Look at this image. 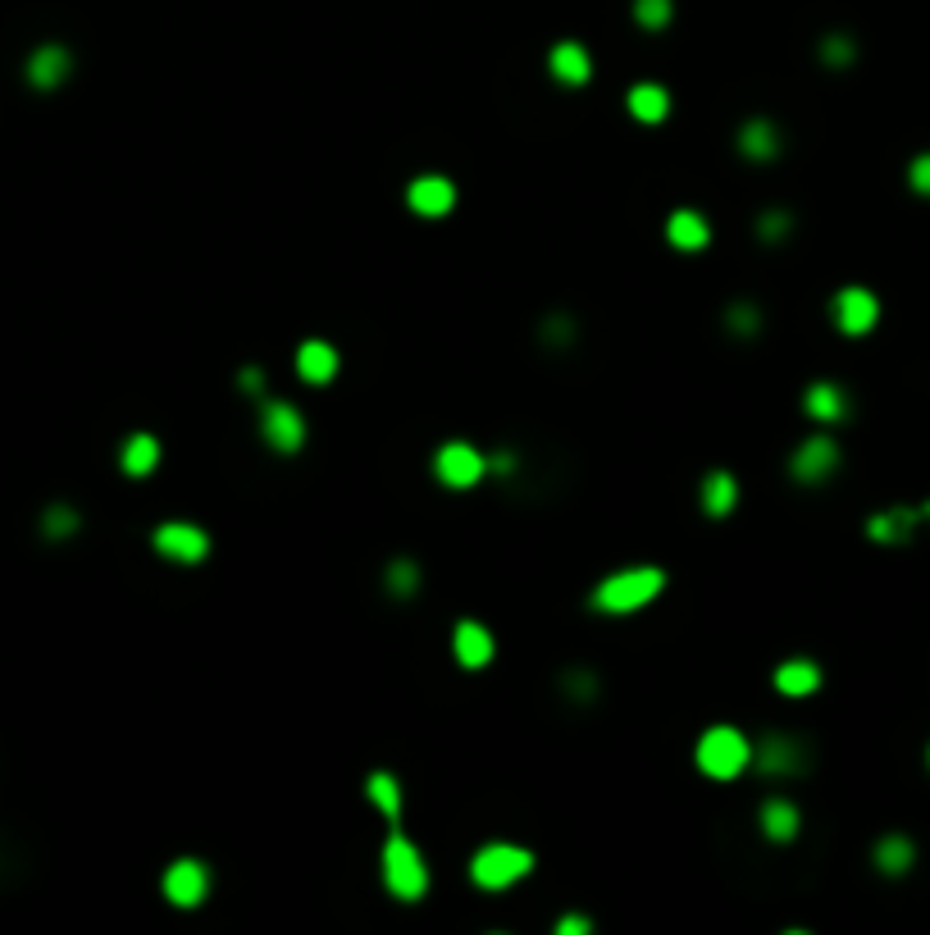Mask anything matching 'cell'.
Returning a JSON list of instances; mask_svg holds the SVG:
<instances>
[{
    "instance_id": "cell-32",
    "label": "cell",
    "mask_w": 930,
    "mask_h": 935,
    "mask_svg": "<svg viewBox=\"0 0 930 935\" xmlns=\"http://www.w3.org/2000/svg\"><path fill=\"white\" fill-rule=\"evenodd\" d=\"M790 233H794V215H790V210L775 206V210H766V215L757 219V238H762L766 247H780Z\"/></svg>"
},
{
    "instance_id": "cell-15",
    "label": "cell",
    "mask_w": 930,
    "mask_h": 935,
    "mask_svg": "<svg viewBox=\"0 0 930 935\" xmlns=\"http://www.w3.org/2000/svg\"><path fill=\"white\" fill-rule=\"evenodd\" d=\"M296 380L311 384V388H324L338 380V347L324 343V339H306L296 347Z\"/></svg>"
},
{
    "instance_id": "cell-29",
    "label": "cell",
    "mask_w": 930,
    "mask_h": 935,
    "mask_svg": "<svg viewBox=\"0 0 930 935\" xmlns=\"http://www.w3.org/2000/svg\"><path fill=\"white\" fill-rule=\"evenodd\" d=\"M384 589L393 593V598H416V589H420V567L411 557H397L393 567H388V575H384Z\"/></svg>"
},
{
    "instance_id": "cell-33",
    "label": "cell",
    "mask_w": 930,
    "mask_h": 935,
    "mask_svg": "<svg viewBox=\"0 0 930 935\" xmlns=\"http://www.w3.org/2000/svg\"><path fill=\"white\" fill-rule=\"evenodd\" d=\"M822 60H826L830 69H848L853 60H858V42H853V37H844V32H830L826 42H822Z\"/></svg>"
},
{
    "instance_id": "cell-24",
    "label": "cell",
    "mask_w": 930,
    "mask_h": 935,
    "mask_svg": "<svg viewBox=\"0 0 930 935\" xmlns=\"http://www.w3.org/2000/svg\"><path fill=\"white\" fill-rule=\"evenodd\" d=\"M119 466L124 475L142 479V475H151L160 466V438L156 434H128L124 438V453H119Z\"/></svg>"
},
{
    "instance_id": "cell-3",
    "label": "cell",
    "mask_w": 930,
    "mask_h": 935,
    "mask_svg": "<svg viewBox=\"0 0 930 935\" xmlns=\"http://www.w3.org/2000/svg\"><path fill=\"white\" fill-rule=\"evenodd\" d=\"M693 762L712 780H734L753 767V739L739 726H707L698 748H693Z\"/></svg>"
},
{
    "instance_id": "cell-23",
    "label": "cell",
    "mask_w": 930,
    "mask_h": 935,
    "mask_svg": "<svg viewBox=\"0 0 930 935\" xmlns=\"http://www.w3.org/2000/svg\"><path fill=\"white\" fill-rule=\"evenodd\" d=\"M775 689L785 694V698H807L822 689V666H816L812 657H790V662H780L775 666Z\"/></svg>"
},
{
    "instance_id": "cell-8",
    "label": "cell",
    "mask_w": 930,
    "mask_h": 935,
    "mask_svg": "<svg viewBox=\"0 0 930 935\" xmlns=\"http://www.w3.org/2000/svg\"><path fill=\"white\" fill-rule=\"evenodd\" d=\"M151 543L165 561H178V567H201L210 557V534L201 526H192V520H165L151 534Z\"/></svg>"
},
{
    "instance_id": "cell-35",
    "label": "cell",
    "mask_w": 930,
    "mask_h": 935,
    "mask_svg": "<svg viewBox=\"0 0 930 935\" xmlns=\"http://www.w3.org/2000/svg\"><path fill=\"white\" fill-rule=\"evenodd\" d=\"M566 694L571 698H598V676H593V671H571V676H566Z\"/></svg>"
},
{
    "instance_id": "cell-16",
    "label": "cell",
    "mask_w": 930,
    "mask_h": 935,
    "mask_svg": "<svg viewBox=\"0 0 930 935\" xmlns=\"http://www.w3.org/2000/svg\"><path fill=\"white\" fill-rule=\"evenodd\" d=\"M452 653L466 671H479V666H489L498 644H493V630L489 625H479V621H457L452 625Z\"/></svg>"
},
{
    "instance_id": "cell-6",
    "label": "cell",
    "mask_w": 930,
    "mask_h": 935,
    "mask_svg": "<svg viewBox=\"0 0 930 935\" xmlns=\"http://www.w3.org/2000/svg\"><path fill=\"white\" fill-rule=\"evenodd\" d=\"M260 434H265L270 453H279V457H296L306 447L302 411H296L292 402H283V397H265V402H260Z\"/></svg>"
},
{
    "instance_id": "cell-9",
    "label": "cell",
    "mask_w": 930,
    "mask_h": 935,
    "mask_svg": "<svg viewBox=\"0 0 930 935\" xmlns=\"http://www.w3.org/2000/svg\"><path fill=\"white\" fill-rule=\"evenodd\" d=\"M160 890L174 908H201L206 894H210V868L201 863V858H178V863L165 868Z\"/></svg>"
},
{
    "instance_id": "cell-19",
    "label": "cell",
    "mask_w": 930,
    "mask_h": 935,
    "mask_svg": "<svg viewBox=\"0 0 930 935\" xmlns=\"http://www.w3.org/2000/svg\"><path fill=\"white\" fill-rule=\"evenodd\" d=\"M757 827H762V835H766V840L790 844V840L798 835V827H803V812H798V803H794V799L771 794V799L762 803V812H757Z\"/></svg>"
},
{
    "instance_id": "cell-26",
    "label": "cell",
    "mask_w": 930,
    "mask_h": 935,
    "mask_svg": "<svg viewBox=\"0 0 930 935\" xmlns=\"http://www.w3.org/2000/svg\"><path fill=\"white\" fill-rule=\"evenodd\" d=\"M365 794H369V803L384 812L388 827H401V785H397L393 771H369L365 776Z\"/></svg>"
},
{
    "instance_id": "cell-5",
    "label": "cell",
    "mask_w": 930,
    "mask_h": 935,
    "mask_svg": "<svg viewBox=\"0 0 930 935\" xmlns=\"http://www.w3.org/2000/svg\"><path fill=\"white\" fill-rule=\"evenodd\" d=\"M433 475H438V484L442 489H474V484L489 475V457L479 453L474 443H466V438H452V443H442L438 453H433Z\"/></svg>"
},
{
    "instance_id": "cell-37",
    "label": "cell",
    "mask_w": 930,
    "mask_h": 935,
    "mask_svg": "<svg viewBox=\"0 0 930 935\" xmlns=\"http://www.w3.org/2000/svg\"><path fill=\"white\" fill-rule=\"evenodd\" d=\"M238 384H242V393L260 397V393H265V370H260V365H247V370L238 374Z\"/></svg>"
},
{
    "instance_id": "cell-22",
    "label": "cell",
    "mask_w": 930,
    "mask_h": 935,
    "mask_svg": "<svg viewBox=\"0 0 930 935\" xmlns=\"http://www.w3.org/2000/svg\"><path fill=\"white\" fill-rule=\"evenodd\" d=\"M871 863H876L880 876H903V872H912V863H917V844H912L903 831H889V835L876 840Z\"/></svg>"
},
{
    "instance_id": "cell-14",
    "label": "cell",
    "mask_w": 930,
    "mask_h": 935,
    "mask_svg": "<svg viewBox=\"0 0 930 935\" xmlns=\"http://www.w3.org/2000/svg\"><path fill=\"white\" fill-rule=\"evenodd\" d=\"M739 156L743 160H753V165H771V160H780L785 156V133H780L771 120H749L739 128Z\"/></svg>"
},
{
    "instance_id": "cell-20",
    "label": "cell",
    "mask_w": 930,
    "mask_h": 935,
    "mask_svg": "<svg viewBox=\"0 0 930 935\" xmlns=\"http://www.w3.org/2000/svg\"><path fill=\"white\" fill-rule=\"evenodd\" d=\"M921 520H926L921 507H889V511H876V516L867 520V539H871V543H908Z\"/></svg>"
},
{
    "instance_id": "cell-21",
    "label": "cell",
    "mask_w": 930,
    "mask_h": 935,
    "mask_svg": "<svg viewBox=\"0 0 930 935\" xmlns=\"http://www.w3.org/2000/svg\"><path fill=\"white\" fill-rule=\"evenodd\" d=\"M69 69H73V55L64 46H36L28 60V83L36 92H55L69 79Z\"/></svg>"
},
{
    "instance_id": "cell-2",
    "label": "cell",
    "mask_w": 930,
    "mask_h": 935,
    "mask_svg": "<svg viewBox=\"0 0 930 935\" xmlns=\"http://www.w3.org/2000/svg\"><path fill=\"white\" fill-rule=\"evenodd\" d=\"M379 872H384V890L401 904H420L429 890V863L416 849L411 835H401V827H388L384 853H379Z\"/></svg>"
},
{
    "instance_id": "cell-1",
    "label": "cell",
    "mask_w": 930,
    "mask_h": 935,
    "mask_svg": "<svg viewBox=\"0 0 930 935\" xmlns=\"http://www.w3.org/2000/svg\"><path fill=\"white\" fill-rule=\"evenodd\" d=\"M661 589H666L661 567H625V571H612L607 580L593 584L588 607L603 612V616H629V612H644Z\"/></svg>"
},
{
    "instance_id": "cell-12",
    "label": "cell",
    "mask_w": 930,
    "mask_h": 935,
    "mask_svg": "<svg viewBox=\"0 0 930 935\" xmlns=\"http://www.w3.org/2000/svg\"><path fill=\"white\" fill-rule=\"evenodd\" d=\"M406 206H411L420 219H442L452 215L457 206V183L442 174H420L411 187H406Z\"/></svg>"
},
{
    "instance_id": "cell-11",
    "label": "cell",
    "mask_w": 930,
    "mask_h": 935,
    "mask_svg": "<svg viewBox=\"0 0 930 935\" xmlns=\"http://www.w3.org/2000/svg\"><path fill=\"white\" fill-rule=\"evenodd\" d=\"M753 762H757V771H762V776H771V780L798 776V771H807V754H803V739H794V735H780V730H771V735H762V739L753 744Z\"/></svg>"
},
{
    "instance_id": "cell-28",
    "label": "cell",
    "mask_w": 930,
    "mask_h": 935,
    "mask_svg": "<svg viewBox=\"0 0 930 935\" xmlns=\"http://www.w3.org/2000/svg\"><path fill=\"white\" fill-rule=\"evenodd\" d=\"M79 526H83V516L73 511V507H64V502L46 507V516H42V534H46L51 543H60V539H73V534H79Z\"/></svg>"
},
{
    "instance_id": "cell-10",
    "label": "cell",
    "mask_w": 930,
    "mask_h": 935,
    "mask_svg": "<svg viewBox=\"0 0 930 935\" xmlns=\"http://www.w3.org/2000/svg\"><path fill=\"white\" fill-rule=\"evenodd\" d=\"M839 470V443L830 434H812L794 447V457H790V475L798 484H807V489H816V484H826L830 475Z\"/></svg>"
},
{
    "instance_id": "cell-34",
    "label": "cell",
    "mask_w": 930,
    "mask_h": 935,
    "mask_svg": "<svg viewBox=\"0 0 930 935\" xmlns=\"http://www.w3.org/2000/svg\"><path fill=\"white\" fill-rule=\"evenodd\" d=\"M908 183H912V193H917V197H930V152L912 156V165H908Z\"/></svg>"
},
{
    "instance_id": "cell-30",
    "label": "cell",
    "mask_w": 930,
    "mask_h": 935,
    "mask_svg": "<svg viewBox=\"0 0 930 935\" xmlns=\"http://www.w3.org/2000/svg\"><path fill=\"white\" fill-rule=\"evenodd\" d=\"M721 324L734 333V339H757V333H762V311H757L753 302H734V307L721 315Z\"/></svg>"
},
{
    "instance_id": "cell-25",
    "label": "cell",
    "mask_w": 930,
    "mask_h": 935,
    "mask_svg": "<svg viewBox=\"0 0 930 935\" xmlns=\"http://www.w3.org/2000/svg\"><path fill=\"white\" fill-rule=\"evenodd\" d=\"M629 115H635L639 124H661L666 115H671V92H666L661 83H635L629 87Z\"/></svg>"
},
{
    "instance_id": "cell-17",
    "label": "cell",
    "mask_w": 930,
    "mask_h": 935,
    "mask_svg": "<svg viewBox=\"0 0 930 935\" xmlns=\"http://www.w3.org/2000/svg\"><path fill=\"white\" fill-rule=\"evenodd\" d=\"M666 242H671L676 251H707V242H712V219H707L702 210L680 206L671 219H666Z\"/></svg>"
},
{
    "instance_id": "cell-4",
    "label": "cell",
    "mask_w": 930,
    "mask_h": 935,
    "mask_svg": "<svg viewBox=\"0 0 930 935\" xmlns=\"http://www.w3.org/2000/svg\"><path fill=\"white\" fill-rule=\"evenodd\" d=\"M530 872H534V853L525 844H511V840H493V844L474 849V858H470V881L479 890H511Z\"/></svg>"
},
{
    "instance_id": "cell-38",
    "label": "cell",
    "mask_w": 930,
    "mask_h": 935,
    "mask_svg": "<svg viewBox=\"0 0 930 935\" xmlns=\"http://www.w3.org/2000/svg\"><path fill=\"white\" fill-rule=\"evenodd\" d=\"M588 931H593V922L579 917V913H566L562 922H556V935H588Z\"/></svg>"
},
{
    "instance_id": "cell-27",
    "label": "cell",
    "mask_w": 930,
    "mask_h": 935,
    "mask_svg": "<svg viewBox=\"0 0 930 935\" xmlns=\"http://www.w3.org/2000/svg\"><path fill=\"white\" fill-rule=\"evenodd\" d=\"M739 502V479L730 470H707L702 479V511L707 516H730Z\"/></svg>"
},
{
    "instance_id": "cell-39",
    "label": "cell",
    "mask_w": 930,
    "mask_h": 935,
    "mask_svg": "<svg viewBox=\"0 0 930 935\" xmlns=\"http://www.w3.org/2000/svg\"><path fill=\"white\" fill-rule=\"evenodd\" d=\"M489 470L493 475H515V453H493L489 457Z\"/></svg>"
},
{
    "instance_id": "cell-13",
    "label": "cell",
    "mask_w": 930,
    "mask_h": 935,
    "mask_svg": "<svg viewBox=\"0 0 930 935\" xmlns=\"http://www.w3.org/2000/svg\"><path fill=\"white\" fill-rule=\"evenodd\" d=\"M803 416L816 420V425H844V420L853 416L848 388H839V384H830V380L807 384V393H803Z\"/></svg>"
},
{
    "instance_id": "cell-40",
    "label": "cell",
    "mask_w": 930,
    "mask_h": 935,
    "mask_svg": "<svg viewBox=\"0 0 930 935\" xmlns=\"http://www.w3.org/2000/svg\"><path fill=\"white\" fill-rule=\"evenodd\" d=\"M926 762H930V748H926Z\"/></svg>"
},
{
    "instance_id": "cell-31",
    "label": "cell",
    "mask_w": 930,
    "mask_h": 935,
    "mask_svg": "<svg viewBox=\"0 0 930 935\" xmlns=\"http://www.w3.org/2000/svg\"><path fill=\"white\" fill-rule=\"evenodd\" d=\"M676 19V0H635V23L648 32H661Z\"/></svg>"
},
{
    "instance_id": "cell-18",
    "label": "cell",
    "mask_w": 930,
    "mask_h": 935,
    "mask_svg": "<svg viewBox=\"0 0 930 935\" xmlns=\"http://www.w3.org/2000/svg\"><path fill=\"white\" fill-rule=\"evenodd\" d=\"M547 73L562 87H584L593 79V60H588V51L579 42H556L547 51Z\"/></svg>"
},
{
    "instance_id": "cell-36",
    "label": "cell",
    "mask_w": 930,
    "mask_h": 935,
    "mask_svg": "<svg viewBox=\"0 0 930 935\" xmlns=\"http://www.w3.org/2000/svg\"><path fill=\"white\" fill-rule=\"evenodd\" d=\"M543 333H547V343H552V347H562V343H571V339H575V324L556 315V320H547V329H543Z\"/></svg>"
},
{
    "instance_id": "cell-7",
    "label": "cell",
    "mask_w": 930,
    "mask_h": 935,
    "mask_svg": "<svg viewBox=\"0 0 930 935\" xmlns=\"http://www.w3.org/2000/svg\"><path fill=\"white\" fill-rule=\"evenodd\" d=\"M830 315H835V329L848 333V339H863V333L876 329L880 320V297L863 283H848L835 292V302H830Z\"/></svg>"
}]
</instances>
